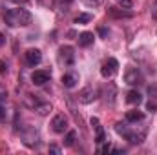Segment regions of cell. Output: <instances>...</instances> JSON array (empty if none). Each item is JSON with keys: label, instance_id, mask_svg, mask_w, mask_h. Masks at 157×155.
I'll list each match as a JSON object with an SVG mask.
<instances>
[{"label": "cell", "instance_id": "obj_8", "mask_svg": "<svg viewBox=\"0 0 157 155\" xmlns=\"http://www.w3.org/2000/svg\"><path fill=\"white\" fill-rule=\"evenodd\" d=\"M59 57H60V60H62L66 66H71V64L75 62V53H73V47H71V46H62V47L59 49Z\"/></svg>", "mask_w": 157, "mask_h": 155}, {"label": "cell", "instance_id": "obj_14", "mask_svg": "<svg viewBox=\"0 0 157 155\" xmlns=\"http://www.w3.org/2000/svg\"><path fill=\"white\" fill-rule=\"evenodd\" d=\"M130 124H137V122H141L143 119H144V113L141 112V110H130V112H126V117H124Z\"/></svg>", "mask_w": 157, "mask_h": 155}, {"label": "cell", "instance_id": "obj_2", "mask_svg": "<svg viewBox=\"0 0 157 155\" xmlns=\"http://www.w3.org/2000/svg\"><path fill=\"white\" fill-rule=\"evenodd\" d=\"M31 13L24 7H15V9H7L4 13V22L9 28H24L31 24Z\"/></svg>", "mask_w": 157, "mask_h": 155}, {"label": "cell", "instance_id": "obj_7", "mask_svg": "<svg viewBox=\"0 0 157 155\" xmlns=\"http://www.w3.org/2000/svg\"><path fill=\"white\" fill-rule=\"evenodd\" d=\"M24 59H26V64L33 68V66L40 64V60H42V53H40V49H37V47H29V49L24 53Z\"/></svg>", "mask_w": 157, "mask_h": 155}, {"label": "cell", "instance_id": "obj_12", "mask_svg": "<svg viewBox=\"0 0 157 155\" xmlns=\"http://www.w3.org/2000/svg\"><path fill=\"white\" fill-rule=\"evenodd\" d=\"M77 82H78V75L75 71H68V73L62 75V84H64L66 88H75Z\"/></svg>", "mask_w": 157, "mask_h": 155}, {"label": "cell", "instance_id": "obj_5", "mask_svg": "<svg viewBox=\"0 0 157 155\" xmlns=\"http://www.w3.org/2000/svg\"><path fill=\"white\" fill-rule=\"evenodd\" d=\"M51 130L55 133H64L68 130V117L64 113H57L53 117V120H51Z\"/></svg>", "mask_w": 157, "mask_h": 155}, {"label": "cell", "instance_id": "obj_24", "mask_svg": "<svg viewBox=\"0 0 157 155\" xmlns=\"http://www.w3.org/2000/svg\"><path fill=\"white\" fill-rule=\"evenodd\" d=\"M99 33H101V37H108V29H106V28H101Z\"/></svg>", "mask_w": 157, "mask_h": 155}, {"label": "cell", "instance_id": "obj_4", "mask_svg": "<svg viewBox=\"0 0 157 155\" xmlns=\"http://www.w3.org/2000/svg\"><path fill=\"white\" fill-rule=\"evenodd\" d=\"M97 97H99L97 88H93V86H86V88H82V89L78 91L77 100L80 102V104H91Z\"/></svg>", "mask_w": 157, "mask_h": 155}, {"label": "cell", "instance_id": "obj_9", "mask_svg": "<svg viewBox=\"0 0 157 155\" xmlns=\"http://www.w3.org/2000/svg\"><path fill=\"white\" fill-rule=\"evenodd\" d=\"M106 13H108V17H112V18H132V17H133V13L128 11L126 7H115V6L108 7Z\"/></svg>", "mask_w": 157, "mask_h": 155}, {"label": "cell", "instance_id": "obj_18", "mask_svg": "<svg viewBox=\"0 0 157 155\" xmlns=\"http://www.w3.org/2000/svg\"><path fill=\"white\" fill-rule=\"evenodd\" d=\"M91 18H93V17H91L90 13H80V15L75 17L73 22H75V24H88V22H91Z\"/></svg>", "mask_w": 157, "mask_h": 155}, {"label": "cell", "instance_id": "obj_3", "mask_svg": "<svg viewBox=\"0 0 157 155\" xmlns=\"http://www.w3.org/2000/svg\"><path fill=\"white\" fill-rule=\"evenodd\" d=\"M124 82H126L128 86L135 88V86H141V84L144 82V77H143V73H141L139 68L130 66V68H126V71H124Z\"/></svg>", "mask_w": 157, "mask_h": 155}, {"label": "cell", "instance_id": "obj_20", "mask_svg": "<svg viewBox=\"0 0 157 155\" xmlns=\"http://www.w3.org/2000/svg\"><path fill=\"white\" fill-rule=\"evenodd\" d=\"M117 2L122 6V7H126V9H130V7H132V0H117Z\"/></svg>", "mask_w": 157, "mask_h": 155}, {"label": "cell", "instance_id": "obj_19", "mask_svg": "<svg viewBox=\"0 0 157 155\" xmlns=\"http://www.w3.org/2000/svg\"><path fill=\"white\" fill-rule=\"evenodd\" d=\"M84 2V6H88V7H99L104 0H82Z\"/></svg>", "mask_w": 157, "mask_h": 155}, {"label": "cell", "instance_id": "obj_10", "mask_svg": "<svg viewBox=\"0 0 157 155\" xmlns=\"http://www.w3.org/2000/svg\"><path fill=\"white\" fill-rule=\"evenodd\" d=\"M90 124H91V128L95 130V142L97 144H102L104 142V130H102V126H101V120L97 119V117H93L91 120H90Z\"/></svg>", "mask_w": 157, "mask_h": 155}, {"label": "cell", "instance_id": "obj_21", "mask_svg": "<svg viewBox=\"0 0 157 155\" xmlns=\"http://www.w3.org/2000/svg\"><path fill=\"white\" fill-rule=\"evenodd\" d=\"M152 17L157 20V0L154 2V6H152Z\"/></svg>", "mask_w": 157, "mask_h": 155}, {"label": "cell", "instance_id": "obj_13", "mask_svg": "<svg viewBox=\"0 0 157 155\" xmlns=\"http://www.w3.org/2000/svg\"><path fill=\"white\" fill-rule=\"evenodd\" d=\"M93 40H95V35H93L91 31H82V33L78 35V46H80V47H88V46L93 44Z\"/></svg>", "mask_w": 157, "mask_h": 155}, {"label": "cell", "instance_id": "obj_23", "mask_svg": "<svg viewBox=\"0 0 157 155\" xmlns=\"http://www.w3.org/2000/svg\"><path fill=\"white\" fill-rule=\"evenodd\" d=\"M0 73H2V75H4V73H7V64L0 62Z\"/></svg>", "mask_w": 157, "mask_h": 155}, {"label": "cell", "instance_id": "obj_6", "mask_svg": "<svg viewBox=\"0 0 157 155\" xmlns=\"http://www.w3.org/2000/svg\"><path fill=\"white\" fill-rule=\"evenodd\" d=\"M117 70H119V62L115 60V59H108L104 64H102V68H101V75L104 78H112L115 73H117Z\"/></svg>", "mask_w": 157, "mask_h": 155}, {"label": "cell", "instance_id": "obj_22", "mask_svg": "<svg viewBox=\"0 0 157 155\" xmlns=\"http://www.w3.org/2000/svg\"><path fill=\"white\" fill-rule=\"evenodd\" d=\"M49 152H51V153H60V148L55 146V144H51V146H49Z\"/></svg>", "mask_w": 157, "mask_h": 155}, {"label": "cell", "instance_id": "obj_25", "mask_svg": "<svg viewBox=\"0 0 157 155\" xmlns=\"http://www.w3.org/2000/svg\"><path fill=\"white\" fill-rule=\"evenodd\" d=\"M4 44H6V35H4V33L0 31V47H2Z\"/></svg>", "mask_w": 157, "mask_h": 155}, {"label": "cell", "instance_id": "obj_11", "mask_svg": "<svg viewBox=\"0 0 157 155\" xmlns=\"http://www.w3.org/2000/svg\"><path fill=\"white\" fill-rule=\"evenodd\" d=\"M49 71H44V70H37V71H33L31 73V80H33V84L35 86H44L48 80H49Z\"/></svg>", "mask_w": 157, "mask_h": 155}, {"label": "cell", "instance_id": "obj_1", "mask_svg": "<svg viewBox=\"0 0 157 155\" xmlns=\"http://www.w3.org/2000/svg\"><path fill=\"white\" fill-rule=\"evenodd\" d=\"M115 131H117L121 137H124L128 142H132V144H141V142L146 139V133H148L146 128L130 126L128 120H124V122H117V124H115Z\"/></svg>", "mask_w": 157, "mask_h": 155}, {"label": "cell", "instance_id": "obj_17", "mask_svg": "<svg viewBox=\"0 0 157 155\" xmlns=\"http://www.w3.org/2000/svg\"><path fill=\"white\" fill-rule=\"evenodd\" d=\"M35 112L39 115H48V112H51V104L49 102H39V106L35 108Z\"/></svg>", "mask_w": 157, "mask_h": 155}, {"label": "cell", "instance_id": "obj_16", "mask_svg": "<svg viewBox=\"0 0 157 155\" xmlns=\"http://www.w3.org/2000/svg\"><path fill=\"white\" fill-rule=\"evenodd\" d=\"M75 141H77V131H75V130H71V131H68V133H66V137H64V146L71 148V146L75 144Z\"/></svg>", "mask_w": 157, "mask_h": 155}, {"label": "cell", "instance_id": "obj_15", "mask_svg": "<svg viewBox=\"0 0 157 155\" xmlns=\"http://www.w3.org/2000/svg\"><path fill=\"white\" fill-rule=\"evenodd\" d=\"M126 102L128 104H141L143 102V95L137 91V89H130L126 93Z\"/></svg>", "mask_w": 157, "mask_h": 155}]
</instances>
